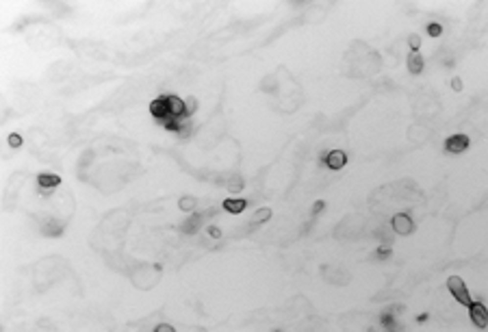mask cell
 Masks as SVG:
<instances>
[{
	"instance_id": "6da1fadb",
	"label": "cell",
	"mask_w": 488,
	"mask_h": 332,
	"mask_svg": "<svg viewBox=\"0 0 488 332\" xmlns=\"http://www.w3.org/2000/svg\"><path fill=\"white\" fill-rule=\"evenodd\" d=\"M447 289H449V293L454 295V300L458 302V304L466 306V308H469V306L473 304L469 289H466L465 280H462L460 276H451V278H447Z\"/></svg>"
},
{
	"instance_id": "7a4b0ae2",
	"label": "cell",
	"mask_w": 488,
	"mask_h": 332,
	"mask_svg": "<svg viewBox=\"0 0 488 332\" xmlns=\"http://www.w3.org/2000/svg\"><path fill=\"white\" fill-rule=\"evenodd\" d=\"M150 115L157 119L159 124H165L172 119V113H169V104H167V95H159L150 102Z\"/></svg>"
},
{
	"instance_id": "3957f363",
	"label": "cell",
	"mask_w": 488,
	"mask_h": 332,
	"mask_svg": "<svg viewBox=\"0 0 488 332\" xmlns=\"http://www.w3.org/2000/svg\"><path fill=\"white\" fill-rule=\"evenodd\" d=\"M469 317H471V321H473L475 328H480V330L488 328V308L482 304V302H473V304L469 306Z\"/></svg>"
},
{
	"instance_id": "277c9868",
	"label": "cell",
	"mask_w": 488,
	"mask_h": 332,
	"mask_svg": "<svg viewBox=\"0 0 488 332\" xmlns=\"http://www.w3.org/2000/svg\"><path fill=\"white\" fill-rule=\"evenodd\" d=\"M469 143H471V139L466 137V135H451V137H447V142H445V150L447 152H451V154H460V152H465V150L469 148Z\"/></svg>"
},
{
	"instance_id": "5b68a950",
	"label": "cell",
	"mask_w": 488,
	"mask_h": 332,
	"mask_svg": "<svg viewBox=\"0 0 488 332\" xmlns=\"http://www.w3.org/2000/svg\"><path fill=\"white\" fill-rule=\"evenodd\" d=\"M324 163L328 165L330 169L339 172V169H343L345 165H347V154L343 152V150H330V152H325Z\"/></svg>"
},
{
	"instance_id": "8992f818",
	"label": "cell",
	"mask_w": 488,
	"mask_h": 332,
	"mask_svg": "<svg viewBox=\"0 0 488 332\" xmlns=\"http://www.w3.org/2000/svg\"><path fill=\"white\" fill-rule=\"evenodd\" d=\"M391 224H393V230L397 235H410L412 230H415V224H412L410 215H406V213H397Z\"/></svg>"
},
{
	"instance_id": "52a82bcc",
	"label": "cell",
	"mask_w": 488,
	"mask_h": 332,
	"mask_svg": "<svg viewBox=\"0 0 488 332\" xmlns=\"http://www.w3.org/2000/svg\"><path fill=\"white\" fill-rule=\"evenodd\" d=\"M167 104H169V113L176 119H185L187 118V104H185L183 98L178 95H167Z\"/></svg>"
},
{
	"instance_id": "ba28073f",
	"label": "cell",
	"mask_w": 488,
	"mask_h": 332,
	"mask_svg": "<svg viewBox=\"0 0 488 332\" xmlns=\"http://www.w3.org/2000/svg\"><path fill=\"white\" fill-rule=\"evenodd\" d=\"M37 185H39V189H54V187H59L61 185V176H57V174H52V172H44V174H39L37 176Z\"/></svg>"
},
{
	"instance_id": "9c48e42d",
	"label": "cell",
	"mask_w": 488,
	"mask_h": 332,
	"mask_svg": "<svg viewBox=\"0 0 488 332\" xmlns=\"http://www.w3.org/2000/svg\"><path fill=\"white\" fill-rule=\"evenodd\" d=\"M423 65H425V61H423V54L421 52H410L408 54V72L410 74H421L423 72Z\"/></svg>"
},
{
	"instance_id": "30bf717a",
	"label": "cell",
	"mask_w": 488,
	"mask_h": 332,
	"mask_svg": "<svg viewBox=\"0 0 488 332\" xmlns=\"http://www.w3.org/2000/svg\"><path fill=\"white\" fill-rule=\"evenodd\" d=\"M245 206H248V202H245L243 198H228V200H224V209L228 211V213H232V215L243 213Z\"/></svg>"
},
{
	"instance_id": "8fae6325",
	"label": "cell",
	"mask_w": 488,
	"mask_h": 332,
	"mask_svg": "<svg viewBox=\"0 0 488 332\" xmlns=\"http://www.w3.org/2000/svg\"><path fill=\"white\" fill-rule=\"evenodd\" d=\"M195 204H198V202H195L193 195H183V198L178 200V209L185 211V213H191V211L195 209Z\"/></svg>"
},
{
	"instance_id": "7c38bea8",
	"label": "cell",
	"mask_w": 488,
	"mask_h": 332,
	"mask_svg": "<svg viewBox=\"0 0 488 332\" xmlns=\"http://www.w3.org/2000/svg\"><path fill=\"white\" fill-rule=\"evenodd\" d=\"M269 217H271V211L269 209H258L252 215V224H263V221H267Z\"/></svg>"
},
{
	"instance_id": "4fadbf2b",
	"label": "cell",
	"mask_w": 488,
	"mask_h": 332,
	"mask_svg": "<svg viewBox=\"0 0 488 332\" xmlns=\"http://www.w3.org/2000/svg\"><path fill=\"white\" fill-rule=\"evenodd\" d=\"M200 219H202L200 215H193V217H189V219L183 224V230H185V233H195V230H198Z\"/></svg>"
},
{
	"instance_id": "5bb4252c",
	"label": "cell",
	"mask_w": 488,
	"mask_h": 332,
	"mask_svg": "<svg viewBox=\"0 0 488 332\" xmlns=\"http://www.w3.org/2000/svg\"><path fill=\"white\" fill-rule=\"evenodd\" d=\"M408 46H410V52H419V48H421V37L419 35H408Z\"/></svg>"
},
{
	"instance_id": "9a60e30c",
	"label": "cell",
	"mask_w": 488,
	"mask_h": 332,
	"mask_svg": "<svg viewBox=\"0 0 488 332\" xmlns=\"http://www.w3.org/2000/svg\"><path fill=\"white\" fill-rule=\"evenodd\" d=\"M441 33H442V26H441V24H436V22L427 24V35H430V37H439Z\"/></svg>"
},
{
	"instance_id": "2e32d148",
	"label": "cell",
	"mask_w": 488,
	"mask_h": 332,
	"mask_svg": "<svg viewBox=\"0 0 488 332\" xmlns=\"http://www.w3.org/2000/svg\"><path fill=\"white\" fill-rule=\"evenodd\" d=\"M22 143H24L22 135H18V133H11V135H9V145H11V148H20Z\"/></svg>"
},
{
	"instance_id": "e0dca14e",
	"label": "cell",
	"mask_w": 488,
	"mask_h": 332,
	"mask_svg": "<svg viewBox=\"0 0 488 332\" xmlns=\"http://www.w3.org/2000/svg\"><path fill=\"white\" fill-rule=\"evenodd\" d=\"M185 104H187V118H189V115H193V111L198 109V100H195V98H187V100H185Z\"/></svg>"
},
{
	"instance_id": "ac0fdd59",
	"label": "cell",
	"mask_w": 488,
	"mask_h": 332,
	"mask_svg": "<svg viewBox=\"0 0 488 332\" xmlns=\"http://www.w3.org/2000/svg\"><path fill=\"white\" fill-rule=\"evenodd\" d=\"M183 124H185V126H180L178 137H180V139H187L189 135H191V124H189V122H183Z\"/></svg>"
},
{
	"instance_id": "d6986e66",
	"label": "cell",
	"mask_w": 488,
	"mask_h": 332,
	"mask_svg": "<svg viewBox=\"0 0 488 332\" xmlns=\"http://www.w3.org/2000/svg\"><path fill=\"white\" fill-rule=\"evenodd\" d=\"M451 87H454V92H462V80H460V76L451 78Z\"/></svg>"
},
{
	"instance_id": "ffe728a7",
	"label": "cell",
	"mask_w": 488,
	"mask_h": 332,
	"mask_svg": "<svg viewBox=\"0 0 488 332\" xmlns=\"http://www.w3.org/2000/svg\"><path fill=\"white\" fill-rule=\"evenodd\" d=\"M154 332H176V330L169 324H159L157 328H154Z\"/></svg>"
},
{
	"instance_id": "44dd1931",
	"label": "cell",
	"mask_w": 488,
	"mask_h": 332,
	"mask_svg": "<svg viewBox=\"0 0 488 332\" xmlns=\"http://www.w3.org/2000/svg\"><path fill=\"white\" fill-rule=\"evenodd\" d=\"M378 256H380V259H389V256H391V248H380L378 250Z\"/></svg>"
},
{
	"instance_id": "7402d4cb",
	"label": "cell",
	"mask_w": 488,
	"mask_h": 332,
	"mask_svg": "<svg viewBox=\"0 0 488 332\" xmlns=\"http://www.w3.org/2000/svg\"><path fill=\"white\" fill-rule=\"evenodd\" d=\"M209 235H210V237H215V239H219V237H221V230L215 228V226H210V228H209Z\"/></svg>"
},
{
	"instance_id": "603a6c76",
	"label": "cell",
	"mask_w": 488,
	"mask_h": 332,
	"mask_svg": "<svg viewBox=\"0 0 488 332\" xmlns=\"http://www.w3.org/2000/svg\"><path fill=\"white\" fill-rule=\"evenodd\" d=\"M321 209H324V202H321V200H319V202H317V204L313 206V211H315V213H319Z\"/></svg>"
},
{
	"instance_id": "cb8c5ba5",
	"label": "cell",
	"mask_w": 488,
	"mask_h": 332,
	"mask_svg": "<svg viewBox=\"0 0 488 332\" xmlns=\"http://www.w3.org/2000/svg\"><path fill=\"white\" fill-rule=\"evenodd\" d=\"M386 332H397V330H386Z\"/></svg>"
},
{
	"instance_id": "d4e9b609",
	"label": "cell",
	"mask_w": 488,
	"mask_h": 332,
	"mask_svg": "<svg viewBox=\"0 0 488 332\" xmlns=\"http://www.w3.org/2000/svg\"><path fill=\"white\" fill-rule=\"evenodd\" d=\"M276 332H280V330H276Z\"/></svg>"
}]
</instances>
